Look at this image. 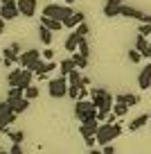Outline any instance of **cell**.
<instances>
[{
	"label": "cell",
	"mask_w": 151,
	"mask_h": 154,
	"mask_svg": "<svg viewBox=\"0 0 151 154\" xmlns=\"http://www.w3.org/2000/svg\"><path fill=\"white\" fill-rule=\"evenodd\" d=\"M81 23H86V14H84V11H72V14L63 20V25L70 27V29H75L77 25H81Z\"/></svg>",
	"instance_id": "cell-17"
},
{
	"label": "cell",
	"mask_w": 151,
	"mask_h": 154,
	"mask_svg": "<svg viewBox=\"0 0 151 154\" xmlns=\"http://www.w3.org/2000/svg\"><path fill=\"white\" fill-rule=\"evenodd\" d=\"M38 93L41 91H38V86H34V84H29V86L25 88V97H27V100H36Z\"/></svg>",
	"instance_id": "cell-29"
},
{
	"label": "cell",
	"mask_w": 151,
	"mask_h": 154,
	"mask_svg": "<svg viewBox=\"0 0 151 154\" xmlns=\"http://www.w3.org/2000/svg\"><path fill=\"white\" fill-rule=\"evenodd\" d=\"M99 125H102V122H99L97 118H95V120H86V122H81V125H79V134L84 136V140H86V138H93V136H97Z\"/></svg>",
	"instance_id": "cell-11"
},
{
	"label": "cell",
	"mask_w": 151,
	"mask_h": 154,
	"mask_svg": "<svg viewBox=\"0 0 151 154\" xmlns=\"http://www.w3.org/2000/svg\"><path fill=\"white\" fill-rule=\"evenodd\" d=\"M75 68H79V66H77V61H75L72 57H70V59H63V61L59 63V75H66V77H68Z\"/></svg>",
	"instance_id": "cell-20"
},
{
	"label": "cell",
	"mask_w": 151,
	"mask_h": 154,
	"mask_svg": "<svg viewBox=\"0 0 151 154\" xmlns=\"http://www.w3.org/2000/svg\"><path fill=\"white\" fill-rule=\"evenodd\" d=\"M84 77H81V70L79 68H75V70L68 75V97H72V100H79V93L81 88H84Z\"/></svg>",
	"instance_id": "cell-8"
},
{
	"label": "cell",
	"mask_w": 151,
	"mask_h": 154,
	"mask_svg": "<svg viewBox=\"0 0 151 154\" xmlns=\"http://www.w3.org/2000/svg\"><path fill=\"white\" fill-rule=\"evenodd\" d=\"M120 16H126V18H138V20L144 18V14H142L140 9H135V7H129V5H122V9H120Z\"/></svg>",
	"instance_id": "cell-21"
},
{
	"label": "cell",
	"mask_w": 151,
	"mask_h": 154,
	"mask_svg": "<svg viewBox=\"0 0 151 154\" xmlns=\"http://www.w3.org/2000/svg\"><path fill=\"white\" fill-rule=\"evenodd\" d=\"M2 52H5V57H2V59H9V61L18 63V57H20V45L18 43H11L9 48H5Z\"/></svg>",
	"instance_id": "cell-19"
},
{
	"label": "cell",
	"mask_w": 151,
	"mask_h": 154,
	"mask_svg": "<svg viewBox=\"0 0 151 154\" xmlns=\"http://www.w3.org/2000/svg\"><path fill=\"white\" fill-rule=\"evenodd\" d=\"M149 120H151V118H149L147 113H142V116H138V118H133V120L129 122V131H138V129H142V127H144Z\"/></svg>",
	"instance_id": "cell-22"
},
{
	"label": "cell",
	"mask_w": 151,
	"mask_h": 154,
	"mask_svg": "<svg viewBox=\"0 0 151 154\" xmlns=\"http://www.w3.org/2000/svg\"><path fill=\"white\" fill-rule=\"evenodd\" d=\"M142 23H149V25H151V16H147V14H144V18H142Z\"/></svg>",
	"instance_id": "cell-40"
},
{
	"label": "cell",
	"mask_w": 151,
	"mask_h": 154,
	"mask_svg": "<svg viewBox=\"0 0 151 154\" xmlns=\"http://www.w3.org/2000/svg\"><path fill=\"white\" fill-rule=\"evenodd\" d=\"M102 152H104V154H115V147H113V143L104 145V147H102Z\"/></svg>",
	"instance_id": "cell-36"
},
{
	"label": "cell",
	"mask_w": 151,
	"mask_h": 154,
	"mask_svg": "<svg viewBox=\"0 0 151 154\" xmlns=\"http://www.w3.org/2000/svg\"><path fill=\"white\" fill-rule=\"evenodd\" d=\"M0 154H9V152H5V149H0Z\"/></svg>",
	"instance_id": "cell-43"
},
{
	"label": "cell",
	"mask_w": 151,
	"mask_h": 154,
	"mask_svg": "<svg viewBox=\"0 0 151 154\" xmlns=\"http://www.w3.org/2000/svg\"><path fill=\"white\" fill-rule=\"evenodd\" d=\"M75 116H77L79 122L95 120V118H97V106H95L93 100H75Z\"/></svg>",
	"instance_id": "cell-3"
},
{
	"label": "cell",
	"mask_w": 151,
	"mask_h": 154,
	"mask_svg": "<svg viewBox=\"0 0 151 154\" xmlns=\"http://www.w3.org/2000/svg\"><path fill=\"white\" fill-rule=\"evenodd\" d=\"M144 59H149V61H151V41H149V50H147V57Z\"/></svg>",
	"instance_id": "cell-39"
},
{
	"label": "cell",
	"mask_w": 151,
	"mask_h": 154,
	"mask_svg": "<svg viewBox=\"0 0 151 154\" xmlns=\"http://www.w3.org/2000/svg\"><path fill=\"white\" fill-rule=\"evenodd\" d=\"M5 100H7V97H5ZM7 102H9V104H11V109H14L16 111V113H25V111H27L29 109V102H32V100H27V97H11V100H7Z\"/></svg>",
	"instance_id": "cell-16"
},
{
	"label": "cell",
	"mask_w": 151,
	"mask_h": 154,
	"mask_svg": "<svg viewBox=\"0 0 151 154\" xmlns=\"http://www.w3.org/2000/svg\"><path fill=\"white\" fill-rule=\"evenodd\" d=\"M113 113L117 116V118H124V116L129 113V104H124V102H115V104H113Z\"/></svg>",
	"instance_id": "cell-26"
},
{
	"label": "cell",
	"mask_w": 151,
	"mask_h": 154,
	"mask_svg": "<svg viewBox=\"0 0 151 154\" xmlns=\"http://www.w3.org/2000/svg\"><path fill=\"white\" fill-rule=\"evenodd\" d=\"M122 0H106L104 2V16L106 18H113V16H120V9H122Z\"/></svg>",
	"instance_id": "cell-15"
},
{
	"label": "cell",
	"mask_w": 151,
	"mask_h": 154,
	"mask_svg": "<svg viewBox=\"0 0 151 154\" xmlns=\"http://www.w3.org/2000/svg\"><path fill=\"white\" fill-rule=\"evenodd\" d=\"M135 50H140L142 57H147V50H149V41H147L144 34H138V38H135Z\"/></svg>",
	"instance_id": "cell-24"
},
{
	"label": "cell",
	"mask_w": 151,
	"mask_h": 154,
	"mask_svg": "<svg viewBox=\"0 0 151 154\" xmlns=\"http://www.w3.org/2000/svg\"><path fill=\"white\" fill-rule=\"evenodd\" d=\"M138 34H144V36H151V25L149 23H142L140 29H138Z\"/></svg>",
	"instance_id": "cell-34"
},
{
	"label": "cell",
	"mask_w": 151,
	"mask_h": 154,
	"mask_svg": "<svg viewBox=\"0 0 151 154\" xmlns=\"http://www.w3.org/2000/svg\"><path fill=\"white\" fill-rule=\"evenodd\" d=\"M90 100H93L95 106H97L99 122L106 120L111 116V111H113V95H111L106 88H90Z\"/></svg>",
	"instance_id": "cell-1"
},
{
	"label": "cell",
	"mask_w": 151,
	"mask_h": 154,
	"mask_svg": "<svg viewBox=\"0 0 151 154\" xmlns=\"http://www.w3.org/2000/svg\"><path fill=\"white\" fill-rule=\"evenodd\" d=\"M36 7H38L36 0H18V9H20V16H23V18H32V16L36 14Z\"/></svg>",
	"instance_id": "cell-14"
},
{
	"label": "cell",
	"mask_w": 151,
	"mask_h": 154,
	"mask_svg": "<svg viewBox=\"0 0 151 154\" xmlns=\"http://www.w3.org/2000/svg\"><path fill=\"white\" fill-rule=\"evenodd\" d=\"M115 102H124V104L133 106V104H138V95H133V93H120L115 97Z\"/></svg>",
	"instance_id": "cell-25"
},
{
	"label": "cell",
	"mask_w": 151,
	"mask_h": 154,
	"mask_svg": "<svg viewBox=\"0 0 151 154\" xmlns=\"http://www.w3.org/2000/svg\"><path fill=\"white\" fill-rule=\"evenodd\" d=\"M32 77H34V72L29 70V68H20V70H11V72H9L7 82H9V86L27 88L29 84H32Z\"/></svg>",
	"instance_id": "cell-5"
},
{
	"label": "cell",
	"mask_w": 151,
	"mask_h": 154,
	"mask_svg": "<svg viewBox=\"0 0 151 154\" xmlns=\"http://www.w3.org/2000/svg\"><path fill=\"white\" fill-rule=\"evenodd\" d=\"M129 59H131V63H138L142 59V52L140 50H131V52H129Z\"/></svg>",
	"instance_id": "cell-33"
},
{
	"label": "cell",
	"mask_w": 151,
	"mask_h": 154,
	"mask_svg": "<svg viewBox=\"0 0 151 154\" xmlns=\"http://www.w3.org/2000/svg\"><path fill=\"white\" fill-rule=\"evenodd\" d=\"M25 95V88H18V86H11L9 91H7V100H11V97H23Z\"/></svg>",
	"instance_id": "cell-30"
},
{
	"label": "cell",
	"mask_w": 151,
	"mask_h": 154,
	"mask_svg": "<svg viewBox=\"0 0 151 154\" xmlns=\"http://www.w3.org/2000/svg\"><path fill=\"white\" fill-rule=\"evenodd\" d=\"M86 36H88V25H86V23L77 25V27L72 29L70 34H68V38H66V43H63V48H66L68 52H75V50H77V45H79Z\"/></svg>",
	"instance_id": "cell-4"
},
{
	"label": "cell",
	"mask_w": 151,
	"mask_h": 154,
	"mask_svg": "<svg viewBox=\"0 0 151 154\" xmlns=\"http://www.w3.org/2000/svg\"><path fill=\"white\" fill-rule=\"evenodd\" d=\"M63 2H66V5H72V2H75V0H63Z\"/></svg>",
	"instance_id": "cell-42"
},
{
	"label": "cell",
	"mask_w": 151,
	"mask_h": 154,
	"mask_svg": "<svg viewBox=\"0 0 151 154\" xmlns=\"http://www.w3.org/2000/svg\"><path fill=\"white\" fill-rule=\"evenodd\" d=\"M38 38H41L43 45H52L54 41V32L50 27H45V25H38Z\"/></svg>",
	"instance_id": "cell-18"
},
{
	"label": "cell",
	"mask_w": 151,
	"mask_h": 154,
	"mask_svg": "<svg viewBox=\"0 0 151 154\" xmlns=\"http://www.w3.org/2000/svg\"><path fill=\"white\" fill-rule=\"evenodd\" d=\"M9 154H25V152H23V145H20V143H14V145H11V149H9Z\"/></svg>",
	"instance_id": "cell-35"
},
{
	"label": "cell",
	"mask_w": 151,
	"mask_h": 154,
	"mask_svg": "<svg viewBox=\"0 0 151 154\" xmlns=\"http://www.w3.org/2000/svg\"><path fill=\"white\" fill-rule=\"evenodd\" d=\"M54 68H57V63H54V61H45V59H38V61L36 63H34V66H29V70H32L34 72V75H47V72H50V70H54Z\"/></svg>",
	"instance_id": "cell-12"
},
{
	"label": "cell",
	"mask_w": 151,
	"mask_h": 154,
	"mask_svg": "<svg viewBox=\"0 0 151 154\" xmlns=\"http://www.w3.org/2000/svg\"><path fill=\"white\" fill-rule=\"evenodd\" d=\"M75 52H79L81 57H86V59L90 57V45H88V41H86V38H84V41H81L79 45H77V50H75Z\"/></svg>",
	"instance_id": "cell-27"
},
{
	"label": "cell",
	"mask_w": 151,
	"mask_h": 154,
	"mask_svg": "<svg viewBox=\"0 0 151 154\" xmlns=\"http://www.w3.org/2000/svg\"><path fill=\"white\" fill-rule=\"evenodd\" d=\"M41 57L45 59V61H52V59H54V50L50 48V45H47V48H45V50L41 52Z\"/></svg>",
	"instance_id": "cell-32"
},
{
	"label": "cell",
	"mask_w": 151,
	"mask_h": 154,
	"mask_svg": "<svg viewBox=\"0 0 151 154\" xmlns=\"http://www.w3.org/2000/svg\"><path fill=\"white\" fill-rule=\"evenodd\" d=\"M90 154H104L102 149H90Z\"/></svg>",
	"instance_id": "cell-41"
},
{
	"label": "cell",
	"mask_w": 151,
	"mask_h": 154,
	"mask_svg": "<svg viewBox=\"0 0 151 154\" xmlns=\"http://www.w3.org/2000/svg\"><path fill=\"white\" fill-rule=\"evenodd\" d=\"M41 25L50 27L52 32H59L61 27H66V25H63V20H57V18H47V16H41Z\"/></svg>",
	"instance_id": "cell-23"
},
{
	"label": "cell",
	"mask_w": 151,
	"mask_h": 154,
	"mask_svg": "<svg viewBox=\"0 0 151 154\" xmlns=\"http://www.w3.org/2000/svg\"><path fill=\"white\" fill-rule=\"evenodd\" d=\"M72 59L77 61V66H79V68H86V66H88V59H86V57H81L79 52H75V54H72Z\"/></svg>",
	"instance_id": "cell-31"
},
{
	"label": "cell",
	"mask_w": 151,
	"mask_h": 154,
	"mask_svg": "<svg viewBox=\"0 0 151 154\" xmlns=\"http://www.w3.org/2000/svg\"><path fill=\"white\" fill-rule=\"evenodd\" d=\"M5 134L11 138V143H23V140H25V131H9V129H7Z\"/></svg>",
	"instance_id": "cell-28"
},
{
	"label": "cell",
	"mask_w": 151,
	"mask_h": 154,
	"mask_svg": "<svg viewBox=\"0 0 151 154\" xmlns=\"http://www.w3.org/2000/svg\"><path fill=\"white\" fill-rule=\"evenodd\" d=\"M38 59H41V52H38L36 48L25 50V52H20V57H18V66L20 68H29V66H34Z\"/></svg>",
	"instance_id": "cell-10"
},
{
	"label": "cell",
	"mask_w": 151,
	"mask_h": 154,
	"mask_svg": "<svg viewBox=\"0 0 151 154\" xmlns=\"http://www.w3.org/2000/svg\"><path fill=\"white\" fill-rule=\"evenodd\" d=\"M16 116H18V113L11 109V104L7 100L0 102V131H7V127L16 120Z\"/></svg>",
	"instance_id": "cell-9"
},
{
	"label": "cell",
	"mask_w": 151,
	"mask_h": 154,
	"mask_svg": "<svg viewBox=\"0 0 151 154\" xmlns=\"http://www.w3.org/2000/svg\"><path fill=\"white\" fill-rule=\"evenodd\" d=\"M138 86H140L142 91H149L151 88V61L147 63V66H142L140 75H138Z\"/></svg>",
	"instance_id": "cell-13"
},
{
	"label": "cell",
	"mask_w": 151,
	"mask_h": 154,
	"mask_svg": "<svg viewBox=\"0 0 151 154\" xmlns=\"http://www.w3.org/2000/svg\"><path fill=\"white\" fill-rule=\"evenodd\" d=\"M86 97H88V91H86V86L81 88V93H79V100H86Z\"/></svg>",
	"instance_id": "cell-37"
},
{
	"label": "cell",
	"mask_w": 151,
	"mask_h": 154,
	"mask_svg": "<svg viewBox=\"0 0 151 154\" xmlns=\"http://www.w3.org/2000/svg\"><path fill=\"white\" fill-rule=\"evenodd\" d=\"M120 134H122V125L120 122H102L97 129V145L104 147V145L113 143Z\"/></svg>",
	"instance_id": "cell-2"
},
{
	"label": "cell",
	"mask_w": 151,
	"mask_h": 154,
	"mask_svg": "<svg viewBox=\"0 0 151 154\" xmlns=\"http://www.w3.org/2000/svg\"><path fill=\"white\" fill-rule=\"evenodd\" d=\"M149 118H151V113H149Z\"/></svg>",
	"instance_id": "cell-44"
},
{
	"label": "cell",
	"mask_w": 151,
	"mask_h": 154,
	"mask_svg": "<svg viewBox=\"0 0 151 154\" xmlns=\"http://www.w3.org/2000/svg\"><path fill=\"white\" fill-rule=\"evenodd\" d=\"M5 23H7V20H5V18H2V16H0V34L5 32Z\"/></svg>",
	"instance_id": "cell-38"
},
{
	"label": "cell",
	"mask_w": 151,
	"mask_h": 154,
	"mask_svg": "<svg viewBox=\"0 0 151 154\" xmlns=\"http://www.w3.org/2000/svg\"><path fill=\"white\" fill-rule=\"evenodd\" d=\"M52 2H54V0H52Z\"/></svg>",
	"instance_id": "cell-45"
},
{
	"label": "cell",
	"mask_w": 151,
	"mask_h": 154,
	"mask_svg": "<svg viewBox=\"0 0 151 154\" xmlns=\"http://www.w3.org/2000/svg\"><path fill=\"white\" fill-rule=\"evenodd\" d=\"M72 14V5H59V2H50V5H45V9H43V16H47V18H57V20H66L68 16Z\"/></svg>",
	"instance_id": "cell-6"
},
{
	"label": "cell",
	"mask_w": 151,
	"mask_h": 154,
	"mask_svg": "<svg viewBox=\"0 0 151 154\" xmlns=\"http://www.w3.org/2000/svg\"><path fill=\"white\" fill-rule=\"evenodd\" d=\"M47 93H50V97H54V100L66 97L68 95V77L59 75V77H54V79H50V82H47Z\"/></svg>",
	"instance_id": "cell-7"
}]
</instances>
